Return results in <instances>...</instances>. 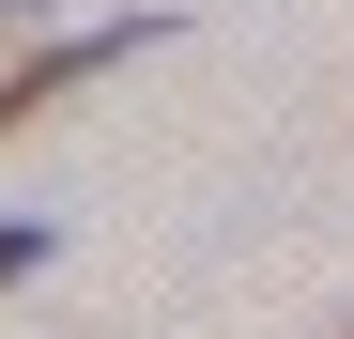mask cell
<instances>
[{"label": "cell", "mask_w": 354, "mask_h": 339, "mask_svg": "<svg viewBox=\"0 0 354 339\" xmlns=\"http://www.w3.org/2000/svg\"><path fill=\"white\" fill-rule=\"evenodd\" d=\"M31 262H46V232H31V216H0V293H16Z\"/></svg>", "instance_id": "6da1fadb"}, {"label": "cell", "mask_w": 354, "mask_h": 339, "mask_svg": "<svg viewBox=\"0 0 354 339\" xmlns=\"http://www.w3.org/2000/svg\"><path fill=\"white\" fill-rule=\"evenodd\" d=\"M0 31H31V0H0Z\"/></svg>", "instance_id": "7a4b0ae2"}, {"label": "cell", "mask_w": 354, "mask_h": 339, "mask_svg": "<svg viewBox=\"0 0 354 339\" xmlns=\"http://www.w3.org/2000/svg\"><path fill=\"white\" fill-rule=\"evenodd\" d=\"M339 339H354V324H339Z\"/></svg>", "instance_id": "3957f363"}]
</instances>
